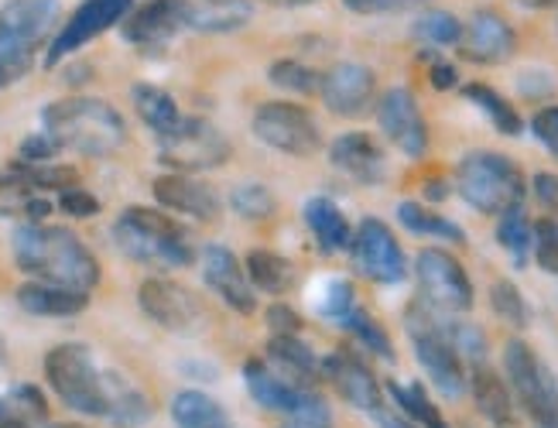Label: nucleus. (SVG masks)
Returning <instances> with one entry per match:
<instances>
[{
    "label": "nucleus",
    "mask_w": 558,
    "mask_h": 428,
    "mask_svg": "<svg viewBox=\"0 0 558 428\" xmlns=\"http://www.w3.org/2000/svg\"><path fill=\"white\" fill-rule=\"evenodd\" d=\"M134 8V0H83V4L69 14V21L62 25V32L52 38L45 52V65L56 69L65 56H72L76 49H83L86 41L100 38L104 32H110L113 25H120Z\"/></svg>",
    "instance_id": "obj_13"
},
{
    "label": "nucleus",
    "mask_w": 558,
    "mask_h": 428,
    "mask_svg": "<svg viewBox=\"0 0 558 428\" xmlns=\"http://www.w3.org/2000/svg\"><path fill=\"white\" fill-rule=\"evenodd\" d=\"M244 380H247L251 398L260 404V408L288 415L299 428H329L332 418H329V408H326L323 398H315L312 391L275 377L260 360H247Z\"/></svg>",
    "instance_id": "obj_8"
},
{
    "label": "nucleus",
    "mask_w": 558,
    "mask_h": 428,
    "mask_svg": "<svg viewBox=\"0 0 558 428\" xmlns=\"http://www.w3.org/2000/svg\"><path fill=\"white\" fill-rule=\"evenodd\" d=\"M305 223L315 236V244H319L326 254H336V250H353V230L347 223V217L339 212V206L326 196H315L305 203Z\"/></svg>",
    "instance_id": "obj_27"
},
{
    "label": "nucleus",
    "mask_w": 558,
    "mask_h": 428,
    "mask_svg": "<svg viewBox=\"0 0 558 428\" xmlns=\"http://www.w3.org/2000/svg\"><path fill=\"white\" fill-rule=\"evenodd\" d=\"M353 257H356V268L380 284H398L408 274V260H404L398 236L391 233V227L374 217H367L356 227Z\"/></svg>",
    "instance_id": "obj_14"
},
{
    "label": "nucleus",
    "mask_w": 558,
    "mask_h": 428,
    "mask_svg": "<svg viewBox=\"0 0 558 428\" xmlns=\"http://www.w3.org/2000/svg\"><path fill=\"white\" fill-rule=\"evenodd\" d=\"M271 8H308V4H319V0H268Z\"/></svg>",
    "instance_id": "obj_57"
},
{
    "label": "nucleus",
    "mask_w": 558,
    "mask_h": 428,
    "mask_svg": "<svg viewBox=\"0 0 558 428\" xmlns=\"http://www.w3.org/2000/svg\"><path fill=\"white\" fill-rule=\"evenodd\" d=\"M518 4H524L531 11H548V8H558V0H518Z\"/></svg>",
    "instance_id": "obj_58"
},
{
    "label": "nucleus",
    "mask_w": 558,
    "mask_h": 428,
    "mask_svg": "<svg viewBox=\"0 0 558 428\" xmlns=\"http://www.w3.org/2000/svg\"><path fill=\"white\" fill-rule=\"evenodd\" d=\"M203 278L209 289L220 295L233 313L240 316H251L254 308H257V298H254V284L247 278V268L240 265V260L220 247V244H209L203 250Z\"/></svg>",
    "instance_id": "obj_18"
},
{
    "label": "nucleus",
    "mask_w": 558,
    "mask_h": 428,
    "mask_svg": "<svg viewBox=\"0 0 558 428\" xmlns=\"http://www.w3.org/2000/svg\"><path fill=\"white\" fill-rule=\"evenodd\" d=\"M404 329L411 337V346H415V356L422 370L428 374V380L439 394L446 398H459L466 391V367H463V356L452 346L446 322L435 316V308H428L425 302L408 305L404 313Z\"/></svg>",
    "instance_id": "obj_5"
},
{
    "label": "nucleus",
    "mask_w": 558,
    "mask_h": 428,
    "mask_svg": "<svg viewBox=\"0 0 558 428\" xmlns=\"http://www.w3.org/2000/svg\"><path fill=\"white\" fill-rule=\"evenodd\" d=\"M104 394H107V418L117 428H137L151 418V401L124 374H104Z\"/></svg>",
    "instance_id": "obj_25"
},
{
    "label": "nucleus",
    "mask_w": 558,
    "mask_h": 428,
    "mask_svg": "<svg viewBox=\"0 0 558 428\" xmlns=\"http://www.w3.org/2000/svg\"><path fill=\"white\" fill-rule=\"evenodd\" d=\"M415 38L418 41H425V45H439V49H446V45H459L463 41V21H459L456 14H449V11H425V14H418V21H415Z\"/></svg>",
    "instance_id": "obj_38"
},
{
    "label": "nucleus",
    "mask_w": 558,
    "mask_h": 428,
    "mask_svg": "<svg viewBox=\"0 0 558 428\" xmlns=\"http://www.w3.org/2000/svg\"><path fill=\"white\" fill-rule=\"evenodd\" d=\"M4 356H8V343H4V337H0V364H4Z\"/></svg>",
    "instance_id": "obj_60"
},
{
    "label": "nucleus",
    "mask_w": 558,
    "mask_h": 428,
    "mask_svg": "<svg viewBox=\"0 0 558 428\" xmlns=\"http://www.w3.org/2000/svg\"><path fill=\"white\" fill-rule=\"evenodd\" d=\"M52 428H80V425H52Z\"/></svg>",
    "instance_id": "obj_61"
},
{
    "label": "nucleus",
    "mask_w": 558,
    "mask_h": 428,
    "mask_svg": "<svg viewBox=\"0 0 558 428\" xmlns=\"http://www.w3.org/2000/svg\"><path fill=\"white\" fill-rule=\"evenodd\" d=\"M490 305H494V313L507 322V326H527V302L524 295L514 289L511 281H497L494 289H490Z\"/></svg>",
    "instance_id": "obj_43"
},
{
    "label": "nucleus",
    "mask_w": 558,
    "mask_h": 428,
    "mask_svg": "<svg viewBox=\"0 0 558 428\" xmlns=\"http://www.w3.org/2000/svg\"><path fill=\"white\" fill-rule=\"evenodd\" d=\"M268 322L275 329V337H299V332H302V316L295 313V308H288V305H271L268 308Z\"/></svg>",
    "instance_id": "obj_51"
},
{
    "label": "nucleus",
    "mask_w": 558,
    "mask_h": 428,
    "mask_svg": "<svg viewBox=\"0 0 558 428\" xmlns=\"http://www.w3.org/2000/svg\"><path fill=\"white\" fill-rule=\"evenodd\" d=\"M470 391L480 415L494 428H518V401L514 391L507 388V380L494 374L487 364H473L470 370Z\"/></svg>",
    "instance_id": "obj_23"
},
{
    "label": "nucleus",
    "mask_w": 558,
    "mask_h": 428,
    "mask_svg": "<svg viewBox=\"0 0 558 428\" xmlns=\"http://www.w3.org/2000/svg\"><path fill=\"white\" fill-rule=\"evenodd\" d=\"M268 353H271L275 364H281V370H288L291 377L299 380V388H305L308 380L319 377V367L323 364L315 360L312 350L299 337H275L271 346H268Z\"/></svg>",
    "instance_id": "obj_35"
},
{
    "label": "nucleus",
    "mask_w": 558,
    "mask_h": 428,
    "mask_svg": "<svg viewBox=\"0 0 558 428\" xmlns=\"http://www.w3.org/2000/svg\"><path fill=\"white\" fill-rule=\"evenodd\" d=\"M131 97H134V110H137V117H141V121L155 131V137H158V140L172 137V134L182 127L185 117L179 113L175 100L168 97L165 89H158V86H151V83H137V86L131 89Z\"/></svg>",
    "instance_id": "obj_28"
},
{
    "label": "nucleus",
    "mask_w": 558,
    "mask_h": 428,
    "mask_svg": "<svg viewBox=\"0 0 558 428\" xmlns=\"http://www.w3.org/2000/svg\"><path fill=\"white\" fill-rule=\"evenodd\" d=\"M535 196H538V203H542V206L558 209V175H551V172H538V175H535Z\"/></svg>",
    "instance_id": "obj_54"
},
{
    "label": "nucleus",
    "mask_w": 558,
    "mask_h": 428,
    "mask_svg": "<svg viewBox=\"0 0 558 428\" xmlns=\"http://www.w3.org/2000/svg\"><path fill=\"white\" fill-rule=\"evenodd\" d=\"M398 220L404 230L418 233V236H439V241H452V244H466V230L446 220L442 212H432L422 203H401L398 206Z\"/></svg>",
    "instance_id": "obj_31"
},
{
    "label": "nucleus",
    "mask_w": 558,
    "mask_h": 428,
    "mask_svg": "<svg viewBox=\"0 0 558 428\" xmlns=\"http://www.w3.org/2000/svg\"><path fill=\"white\" fill-rule=\"evenodd\" d=\"M456 193L483 217H504L521 206L524 172L500 151H470L456 164Z\"/></svg>",
    "instance_id": "obj_4"
},
{
    "label": "nucleus",
    "mask_w": 558,
    "mask_h": 428,
    "mask_svg": "<svg viewBox=\"0 0 558 428\" xmlns=\"http://www.w3.org/2000/svg\"><path fill=\"white\" fill-rule=\"evenodd\" d=\"M59 0H8L0 8V28H8L32 45H41L59 21Z\"/></svg>",
    "instance_id": "obj_24"
},
{
    "label": "nucleus",
    "mask_w": 558,
    "mask_h": 428,
    "mask_svg": "<svg viewBox=\"0 0 558 428\" xmlns=\"http://www.w3.org/2000/svg\"><path fill=\"white\" fill-rule=\"evenodd\" d=\"M463 52L470 62L476 65H500L514 56L518 49V35L514 28L507 25V21L497 14V11H476L470 21H466V32H463Z\"/></svg>",
    "instance_id": "obj_19"
},
{
    "label": "nucleus",
    "mask_w": 558,
    "mask_h": 428,
    "mask_svg": "<svg viewBox=\"0 0 558 428\" xmlns=\"http://www.w3.org/2000/svg\"><path fill=\"white\" fill-rule=\"evenodd\" d=\"M137 302L151 322H158L168 332H179V337H192V332H199L206 322L203 302L189 289H182V284L168 281V278L144 281L137 289Z\"/></svg>",
    "instance_id": "obj_12"
},
{
    "label": "nucleus",
    "mask_w": 558,
    "mask_h": 428,
    "mask_svg": "<svg viewBox=\"0 0 558 428\" xmlns=\"http://www.w3.org/2000/svg\"><path fill=\"white\" fill-rule=\"evenodd\" d=\"M415 278L422 289V302L435 308V313L459 316L473 308V281L449 250L425 247L415 257Z\"/></svg>",
    "instance_id": "obj_9"
},
{
    "label": "nucleus",
    "mask_w": 558,
    "mask_h": 428,
    "mask_svg": "<svg viewBox=\"0 0 558 428\" xmlns=\"http://www.w3.org/2000/svg\"><path fill=\"white\" fill-rule=\"evenodd\" d=\"M446 332H449L452 346L459 350V356H466V360H473V364H483V356H487V337H483L476 326L446 322Z\"/></svg>",
    "instance_id": "obj_46"
},
{
    "label": "nucleus",
    "mask_w": 558,
    "mask_h": 428,
    "mask_svg": "<svg viewBox=\"0 0 558 428\" xmlns=\"http://www.w3.org/2000/svg\"><path fill=\"white\" fill-rule=\"evenodd\" d=\"M538 268L548 274H558V220H538L535 223V244H531Z\"/></svg>",
    "instance_id": "obj_45"
},
{
    "label": "nucleus",
    "mask_w": 558,
    "mask_h": 428,
    "mask_svg": "<svg viewBox=\"0 0 558 428\" xmlns=\"http://www.w3.org/2000/svg\"><path fill=\"white\" fill-rule=\"evenodd\" d=\"M432 86L435 89H452L456 83H459V73H456V65H449V62H439V59H435L432 62Z\"/></svg>",
    "instance_id": "obj_55"
},
{
    "label": "nucleus",
    "mask_w": 558,
    "mask_h": 428,
    "mask_svg": "<svg viewBox=\"0 0 558 428\" xmlns=\"http://www.w3.org/2000/svg\"><path fill=\"white\" fill-rule=\"evenodd\" d=\"M11 398L21 404V412L28 415V418H45V398L38 394V388H28V384H21L11 391Z\"/></svg>",
    "instance_id": "obj_52"
},
{
    "label": "nucleus",
    "mask_w": 558,
    "mask_h": 428,
    "mask_svg": "<svg viewBox=\"0 0 558 428\" xmlns=\"http://www.w3.org/2000/svg\"><path fill=\"white\" fill-rule=\"evenodd\" d=\"M247 278L254 289L268 292V295H284L295 281V271H291V260H284L275 250H251L247 254Z\"/></svg>",
    "instance_id": "obj_30"
},
{
    "label": "nucleus",
    "mask_w": 558,
    "mask_h": 428,
    "mask_svg": "<svg viewBox=\"0 0 558 428\" xmlns=\"http://www.w3.org/2000/svg\"><path fill=\"white\" fill-rule=\"evenodd\" d=\"M62 148L56 145L52 137H48L45 131L32 134V137H24L21 140V148H17V164H52V158L59 155Z\"/></svg>",
    "instance_id": "obj_47"
},
{
    "label": "nucleus",
    "mask_w": 558,
    "mask_h": 428,
    "mask_svg": "<svg viewBox=\"0 0 558 428\" xmlns=\"http://www.w3.org/2000/svg\"><path fill=\"white\" fill-rule=\"evenodd\" d=\"M59 206L62 212H69V217H76V220H89L100 212V199H96L93 193H86V188H65V193L59 196Z\"/></svg>",
    "instance_id": "obj_48"
},
{
    "label": "nucleus",
    "mask_w": 558,
    "mask_h": 428,
    "mask_svg": "<svg viewBox=\"0 0 558 428\" xmlns=\"http://www.w3.org/2000/svg\"><path fill=\"white\" fill-rule=\"evenodd\" d=\"M329 161L332 169L356 179L360 185H380L387 179V158L384 148L371 134H343L329 145Z\"/></svg>",
    "instance_id": "obj_20"
},
{
    "label": "nucleus",
    "mask_w": 558,
    "mask_h": 428,
    "mask_svg": "<svg viewBox=\"0 0 558 428\" xmlns=\"http://www.w3.org/2000/svg\"><path fill=\"white\" fill-rule=\"evenodd\" d=\"M323 370L329 374V380L339 388V394L353 404V408L380 415V404H384L380 401V384H377V377L371 374V367L363 364L360 356L339 350V353L326 356Z\"/></svg>",
    "instance_id": "obj_21"
},
{
    "label": "nucleus",
    "mask_w": 558,
    "mask_h": 428,
    "mask_svg": "<svg viewBox=\"0 0 558 428\" xmlns=\"http://www.w3.org/2000/svg\"><path fill=\"white\" fill-rule=\"evenodd\" d=\"M422 4H428V0H343V8L353 14H395V11H411Z\"/></svg>",
    "instance_id": "obj_49"
},
{
    "label": "nucleus",
    "mask_w": 558,
    "mask_h": 428,
    "mask_svg": "<svg viewBox=\"0 0 558 428\" xmlns=\"http://www.w3.org/2000/svg\"><path fill=\"white\" fill-rule=\"evenodd\" d=\"M463 97H466L473 107H480L483 113H487L500 134H507V137H518V134H521V127H524L521 113H518L511 103H507L497 89L483 86V83H470V86H463Z\"/></svg>",
    "instance_id": "obj_34"
},
{
    "label": "nucleus",
    "mask_w": 558,
    "mask_h": 428,
    "mask_svg": "<svg viewBox=\"0 0 558 428\" xmlns=\"http://www.w3.org/2000/svg\"><path fill=\"white\" fill-rule=\"evenodd\" d=\"M89 302L86 292H72V289H59V284H45V281H28L17 289V305L32 316H76L83 313Z\"/></svg>",
    "instance_id": "obj_26"
},
{
    "label": "nucleus",
    "mask_w": 558,
    "mask_h": 428,
    "mask_svg": "<svg viewBox=\"0 0 558 428\" xmlns=\"http://www.w3.org/2000/svg\"><path fill=\"white\" fill-rule=\"evenodd\" d=\"M151 193L165 209L185 212V217H196V220H216V212H220V196L213 193V185L179 175V172L155 179Z\"/></svg>",
    "instance_id": "obj_22"
},
{
    "label": "nucleus",
    "mask_w": 558,
    "mask_h": 428,
    "mask_svg": "<svg viewBox=\"0 0 558 428\" xmlns=\"http://www.w3.org/2000/svg\"><path fill=\"white\" fill-rule=\"evenodd\" d=\"M227 158H230V140L209 121H203V117H185L172 137L158 140V161L175 169L179 175L220 169Z\"/></svg>",
    "instance_id": "obj_10"
},
{
    "label": "nucleus",
    "mask_w": 558,
    "mask_h": 428,
    "mask_svg": "<svg viewBox=\"0 0 558 428\" xmlns=\"http://www.w3.org/2000/svg\"><path fill=\"white\" fill-rule=\"evenodd\" d=\"M230 206H233L244 220H268V217H275V209H278L275 196H271L260 182H244V185H236L233 193H230Z\"/></svg>",
    "instance_id": "obj_40"
},
{
    "label": "nucleus",
    "mask_w": 558,
    "mask_h": 428,
    "mask_svg": "<svg viewBox=\"0 0 558 428\" xmlns=\"http://www.w3.org/2000/svg\"><path fill=\"white\" fill-rule=\"evenodd\" d=\"M189 28V0H148L144 8L124 17L120 35L137 49H158Z\"/></svg>",
    "instance_id": "obj_17"
},
{
    "label": "nucleus",
    "mask_w": 558,
    "mask_h": 428,
    "mask_svg": "<svg viewBox=\"0 0 558 428\" xmlns=\"http://www.w3.org/2000/svg\"><path fill=\"white\" fill-rule=\"evenodd\" d=\"M353 308H356V292H353V284L343 281V278L329 281V284H326V292H323V298H319V313H323L326 319H332V322L343 326Z\"/></svg>",
    "instance_id": "obj_44"
},
{
    "label": "nucleus",
    "mask_w": 558,
    "mask_h": 428,
    "mask_svg": "<svg viewBox=\"0 0 558 428\" xmlns=\"http://www.w3.org/2000/svg\"><path fill=\"white\" fill-rule=\"evenodd\" d=\"M35 52H38V45H32L28 38H21L8 28H0V89L21 83L32 73Z\"/></svg>",
    "instance_id": "obj_33"
},
{
    "label": "nucleus",
    "mask_w": 558,
    "mask_h": 428,
    "mask_svg": "<svg viewBox=\"0 0 558 428\" xmlns=\"http://www.w3.org/2000/svg\"><path fill=\"white\" fill-rule=\"evenodd\" d=\"M254 134L271 145L275 151H284L291 158H312L323 148L319 124L312 121V113L299 103L271 100L254 110Z\"/></svg>",
    "instance_id": "obj_11"
},
{
    "label": "nucleus",
    "mask_w": 558,
    "mask_h": 428,
    "mask_svg": "<svg viewBox=\"0 0 558 428\" xmlns=\"http://www.w3.org/2000/svg\"><path fill=\"white\" fill-rule=\"evenodd\" d=\"M113 241L131 260L158 271L189 268L192 257H196V250L189 244V233L179 220L144 206H131L120 212V220L113 223Z\"/></svg>",
    "instance_id": "obj_3"
},
{
    "label": "nucleus",
    "mask_w": 558,
    "mask_h": 428,
    "mask_svg": "<svg viewBox=\"0 0 558 428\" xmlns=\"http://www.w3.org/2000/svg\"><path fill=\"white\" fill-rule=\"evenodd\" d=\"M504 370L511 377L518 408L535 428H558V380L548 364L521 340H511L504 350Z\"/></svg>",
    "instance_id": "obj_6"
},
{
    "label": "nucleus",
    "mask_w": 558,
    "mask_h": 428,
    "mask_svg": "<svg viewBox=\"0 0 558 428\" xmlns=\"http://www.w3.org/2000/svg\"><path fill=\"white\" fill-rule=\"evenodd\" d=\"M377 121H380V131L391 137L408 158H422L428 151V124L422 117L415 93L408 86H395L384 93L377 100Z\"/></svg>",
    "instance_id": "obj_16"
},
{
    "label": "nucleus",
    "mask_w": 558,
    "mask_h": 428,
    "mask_svg": "<svg viewBox=\"0 0 558 428\" xmlns=\"http://www.w3.org/2000/svg\"><path fill=\"white\" fill-rule=\"evenodd\" d=\"M350 332H353V337L363 343V346H367V350H374L377 356H380V360H395V346H391V337H387V332L371 319V313H367V308H353V313L347 316V322H343Z\"/></svg>",
    "instance_id": "obj_41"
},
{
    "label": "nucleus",
    "mask_w": 558,
    "mask_h": 428,
    "mask_svg": "<svg viewBox=\"0 0 558 428\" xmlns=\"http://www.w3.org/2000/svg\"><path fill=\"white\" fill-rule=\"evenodd\" d=\"M0 428H32V418L21 412L14 398H0Z\"/></svg>",
    "instance_id": "obj_53"
},
{
    "label": "nucleus",
    "mask_w": 558,
    "mask_h": 428,
    "mask_svg": "<svg viewBox=\"0 0 558 428\" xmlns=\"http://www.w3.org/2000/svg\"><path fill=\"white\" fill-rule=\"evenodd\" d=\"M254 8L247 0H196V4H189V28L223 35V32L244 28Z\"/></svg>",
    "instance_id": "obj_29"
},
{
    "label": "nucleus",
    "mask_w": 558,
    "mask_h": 428,
    "mask_svg": "<svg viewBox=\"0 0 558 428\" xmlns=\"http://www.w3.org/2000/svg\"><path fill=\"white\" fill-rule=\"evenodd\" d=\"M11 250H14V265L35 281L59 284V289H72V292H93L96 281H100L96 257L65 227H41V223L17 227L11 236Z\"/></svg>",
    "instance_id": "obj_1"
},
{
    "label": "nucleus",
    "mask_w": 558,
    "mask_h": 428,
    "mask_svg": "<svg viewBox=\"0 0 558 428\" xmlns=\"http://www.w3.org/2000/svg\"><path fill=\"white\" fill-rule=\"evenodd\" d=\"M425 193H428V199H446V196H449V188H442V182H428Z\"/></svg>",
    "instance_id": "obj_59"
},
{
    "label": "nucleus",
    "mask_w": 558,
    "mask_h": 428,
    "mask_svg": "<svg viewBox=\"0 0 558 428\" xmlns=\"http://www.w3.org/2000/svg\"><path fill=\"white\" fill-rule=\"evenodd\" d=\"M172 418L179 428H223L227 412L203 391H182L172 401Z\"/></svg>",
    "instance_id": "obj_32"
},
{
    "label": "nucleus",
    "mask_w": 558,
    "mask_h": 428,
    "mask_svg": "<svg viewBox=\"0 0 558 428\" xmlns=\"http://www.w3.org/2000/svg\"><path fill=\"white\" fill-rule=\"evenodd\" d=\"M387 391H391V398L401 404V412L408 418H415L422 428H449V421L428 401V394H425L422 384H398V380H391V384H387Z\"/></svg>",
    "instance_id": "obj_37"
},
{
    "label": "nucleus",
    "mask_w": 558,
    "mask_h": 428,
    "mask_svg": "<svg viewBox=\"0 0 558 428\" xmlns=\"http://www.w3.org/2000/svg\"><path fill=\"white\" fill-rule=\"evenodd\" d=\"M45 377L52 391L80 415L107 418V394H104V374L93 367V356L80 343H62L48 350L45 356Z\"/></svg>",
    "instance_id": "obj_7"
},
{
    "label": "nucleus",
    "mask_w": 558,
    "mask_h": 428,
    "mask_svg": "<svg viewBox=\"0 0 558 428\" xmlns=\"http://www.w3.org/2000/svg\"><path fill=\"white\" fill-rule=\"evenodd\" d=\"M271 83L278 89H288V93H299V97H305V93H319L323 76L315 73V69L302 65L299 59H278L271 65Z\"/></svg>",
    "instance_id": "obj_39"
},
{
    "label": "nucleus",
    "mask_w": 558,
    "mask_h": 428,
    "mask_svg": "<svg viewBox=\"0 0 558 428\" xmlns=\"http://www.w3.org/2000/svg\"><path fill=\"white\" fill-rule=\"evenodd\" d=\"M38 199V188L32 182H24L17 172L0 175V217H28V206Z\"/></svg>",
    "instance_id": "obj_42"
},
{
    "label": "nucleus",
    "mask_w": 558,
    "mask_h": 428,
    "mask_svg": "<svg viewBox=\"0 0 558 428\" xmlns=\"http://www.w3.org/2000/svg\"><path fill=\"white\" fill-rule=\"evenodd\" d=\"M380 418V428H415L411 421H404V418H395V415H377Z\"/></svg>",
    "instance_id": "obj_56"
},
{
    "label": "nucleus",
    "mask_w": 558,
    "mask_h": 428,
    "mask_svg": "<svg viewBox=\"0 0 558 428\" xmlns=\"http://www.w3.org/2000/svg\"><path fill=\"white\" fill-rule=\"evenodd\" d=\"M531 131H535V137L558 158V107H542L531 117Z\"/></svg>",
    "instance_id": "obj_50"
},
{
    "label": "nucleus",
    "mask_w": 558,
    "mask_h": 428,
    "mask_svg": "<svg viewBox=\"0 0 558 428\" xmlns=\"http://www.w3.org/2000/svg\"><path fill=\"white\" fill-rule=\"evenodd\" d=\"M319 93L329 113L356 121V117H367L377 103V76L360 62H339L323 73Z\"/></svg>",
    "instance_id": "obj_15"
},
{
    "label": "nucleus",
    "mask_w": 558,
    "mask_h": 428,
    "mask_svg": "<svg viewBox=\"0 0 558 428\" xmlns=\"http://www.w3.org/2000/svg\"><path fill=\"white\" fill-rule=\"evenodd\" d=\"M497 241L500 247L514 257V265L524 268V260L531 254V244H535V223H531L524 217V209H511V212H504L500 223H497Z\"/></svg>",
    "instance_id": "obj_36"
},
{
    "label": "nucleus",
    "mask_w": 558,
    "mask_h": 428,
    "mask_svg": "<svg viewBox=\"0 0 558 428\" xmlns=\"http://www.w3.org/2000/svg\"><path fill=\"white\" fill-rule=\"evenodd\" d=\"M41 127L59 148L86 155V158H107L120 151V145L128 140L124 117L110 103L89 100V97L48 103L41 110Z\"/></svg>",
    "instance_id": "obj_2"
},
{
    "label": "nucleus",
    "mask_w": 558,
    "mask_h": 428,
    "mask_svg": "<svg viewBox=\"0 0 558 428\" xmlns=\"http://www.w3.org/2000/svg\"><path fill=\"white\" fill-rule=\"evenodd\" d=\"M223 428H233V425H223Z\"/></svg>",
    "instance_id": "obj_62"
}]
</instances>
